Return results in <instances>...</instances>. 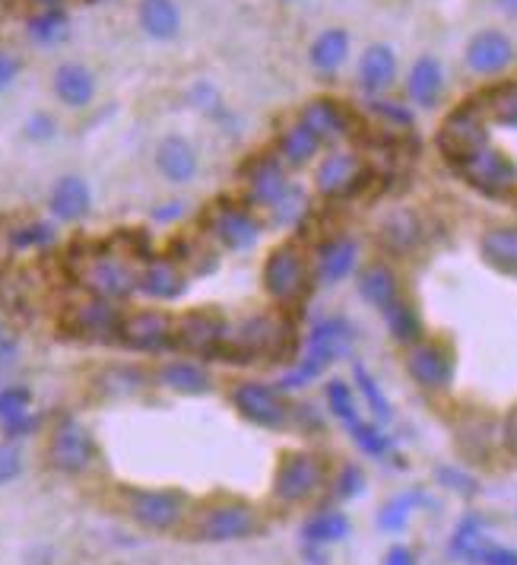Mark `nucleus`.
<instances>
[{"label": "nucleus", "mask_w": 517, "mask_h": 565, "mask_svg": "<svg viewBox=\"0 0 517 565\" xmlns=\"http://www.w3.org/2000/svg\"><path fill=\"white\" fill-rule=\"evenodd\" d=\"M155 169L162 172V179L172 184H187L197 175V150L191 140H184L179 134L165 137L155 147Z\"/></svg>", "instance_id": "obj_18"}, {"label": "nucleus", "mask_w": 517, "mask_h": 565, "mask_svg": "<svg viewBox=\"0 0 517 565\" xmlns=\"http://www.w3.org/2000/svg\"><path fill=\"white\" fill-rule=\"evenodd\" d=\"M235 407L245 413L251 423H258L263 429H283L289 423V407L280 397V391L270 385H260V382H245V385L235 387L233 394Z\"/></svg>", "instance_id": "obj_11"}, {"label": "nucleus", "mask_w": 517, "mask_h": 565, "mask_svg": "<svg viewBox=\"0 0 517 565\" xmlns=\"http://www.w3.org/2000/svg\"><path fill=\"white\" fill-rule=\"evenodd\" d=\"M302 206H305V198H302V191H292V188H289L283 201L273 206V213H277V220H280V223H292V220H295V216L302 213Z\"/></svg>", "instance_id": "obj_47"}, {"label": "nucleus", "mask_w": 517, "mask_h": 565, "mask_svg": "<svg viewBox=\"0 0 517 565\" xmlns=\"http://www.w3.org/2000/svg\"><path fill=\"white\" fill-rule=\"evenodd\" d=\"M292 331L283 318L277 315H255L248 318L235 334H226V340L216 347V356L226 362H258V360H280L289 353Z\"/></svg>", "instance_id": "obj_1"}, {"label": "nucleus", "mask_w": 517, "mask_h": 565, "mask_svg": "<svg viewBox=\"0 0 517 565\" xmlns=\"http://www.w3.org/2000/svg\"><path fill=\"white\" fill-rule=\"evenodd\" d=\"M349 433H353L356 445L363 448L365 455H385V451H388V438L381 436L375 426H368V423H353Z\"/></svg>", "instance_id": "obj_46"}, {"label": "nucleus", "mask_w": 517, "mask_h": 565, "mask_svg": "<svg viewBox=\"0 0 517 565\" xmlns=\"http://www.w3.org/2000/svg\"><path fill=\"white\" fill-rule=\"evenodd\" d=\"M476 103L483 105L486 118L495 121L498 128L517 130V79L515 83L495 86V89H489V93H486L483 99H476Z\"/></svg>", "instance_id": "obj_31"}, {"label": "nucleus", "mask_w": 517, "mask_h": 565, "mask_svg": "<svg viewBox=\"0 0 517 565\" xmlns=\"http://www.w3.org/2000/svg\"><path fill=\"white\" fill-rule=\"evenodd\" d=\"M302 125H309L321 140H334L349 134V115L346 108L334 99H314V103L302 111Z\"/></svg>", "instance_id": "obj_26"}, {"label": "nucleus", "mask_w": 517, "mask_h": 565, "mask_svg": "<svg viewBox=\"0 0 517 565\" xmlns=\"http://www.w3.org/2000/svg\"><path fill=\"white\" fill-rule=\"evenodd\" d=\"M480 252L502 274H517V226H495L483 235Z\"/></svg>", "instance_id": "obj_27"}, {"label": "nucleus", "mask_w": 517, "mask_h": 565, "mask_svg": "<svg viewBox=\"0 0 517 565\" xmlns=\"http://www.w3.org/2000/svg\"><path fill=\"white\" fill-rule=\"evenodd\" d=\"M397 79V54L390 45H368L359 61V83L365 93H381Z\"/></svg>", "instance_id": "obj_25"}, {"label": "nucleus", "mask_w": 517, "mask_h": 565, "mask_svg": "<svg viewBox=\"0 0 517 565\" xmlns=\"http://www.w3.org/2000/svg\"><path fill=\"white\" fill-rule=\"evenodd\" d=\"M128 512L137 524L150 531H172L182 524L184 495L172 489H133L128 492Z\"/></svg>", "instance_id": "obj_6"}, {"label": "nucleus", "mask_w": 517, "mask_h": 565, "mask_svg": "<svg viewBox=\"0 0 517 565\" xmlns=\"http://www.w3.org/2000/svg\"><path fill=\"white\" fill-rule=\"evenodd\" d=\"M407 369H410V379L416 385L429 387V391H439L451 382L454 375V362H451V353L441 347V343H419L410 360H407Z\"/></svg>", "instance_id": "obj_17"}, {"label": "nucleus", "mask_w": 517, "mask_h": 565, "mask_svg": "<svg viewBox=\"0 0 517 565\" xmlns=\"http://www.w3.org/2000/svg\"><path fill=\"white\" fill-rule=\"evenodd\" d=\"M309 270H305V257L295 245H280L273 248L267 264H263V289L277 299V302H292L305 292Z\"/></svg>", "instance_id": "obj_5"}, {"label": "nucleus", "mask_w": 517, "mask_h": 565, "mask_svg": "<svg viewBox=\"0 0 517 565\" xmlns=\"http://www.w3.org/2000/svg\"><path fill=\"white\" fill-rule=\"evenodd\" d=\"M381 242L388 245L390 252H407L419 242V220L410 210H397L390 213L388 220L381 223Z\"/></svg>", "instance_id": "obj_35"}, {"label": "nucleus", "mask_w": 517, "mask_h": 565, "mask_svg": "<svg viewBox=\"0 0 517 565\" xmlns=\"http://www.w3.org/2000/svg\"><path fill=\"white\" fill-rule=\"evenodd\" d=\"M359 292L365 302H371L375 309H388L397 302V277L390 274L385 264H371L359 277Z\"/></svg>", "instance_id": "obj_33"}, {"label": "nucleus", "mask_w": 517, "mask_h": 565, "mask_svg": "<svg viewBox=\"0 0 517 565\" xmlns=\"http://www.w3.org/2000/svg\"><path fill=\"white\" fill-rule=\"evenodd\" d=\"M29 3H35L39 10H57V7H64V0H29Z\"/></svg>", "instance_id": "obj_58"}, {"label": "nucleus", "mask_w": 517, "mask_h": 565, "mask_svg": "<svg viewBox=\"0 0 517 565\" xmlns=\"http://www.w3.org/2000/svg\"><path fill=\"white\" fill-rule=\"evenodd\" d=\"M324 483V463L317 455L309 451H295V455H286L277 470V480H273V492L280 502H305L309 495H314Z\"/></svg>", "instance_id": "obj_7"}, {"label": "nucleus", "mask_w": 517, "mask_h": 565, "mask_svg": "<svg viewBox=\"0 0 517 565\" xmlns=\"http://www.w3.org/2000/svg\"><path fill=\"white\" fill-rule=\"evenodd\" d=\"M255 531H258V518H255V512L248 505H238V502L213 505L197 521V537L213 540V543L251 537Z\"/></svg>", "instance_id": "obj_13"}, {"label": "nucleus", "mask_w": 517, "mask_h": 565, "mask_svg": "<svg viewBox=\"0 0 517 565\" xmlns=\"http://www.w3.org/2000/svg\"><path fill=\"white\" fill-rule=\"evenodd\" d=\"M10 350H13V343H10V337L3 331V324H0V362L10 356Z\"/></svg>", "instance_id": "obj_56"}, {"label": "nucleus", "mask_w": 517, "mask_h": 565, "mask_svg": "<svg viewBox=\"0 0 517 565\" xmlns=\"http://www.w3.org/2000/svg\"><path fill=\"white\" fill-rule=\"evenodd\" d=\"M505 445L517 455V407L508 413V419H505Z\"/></svg>", "instance_id": "obj_53"}, {"label": "nucleus", "mask_w": 517, "mask_h": 565, "mask_svg": "<svg viewBox=\"0 0 517 565\" xmlns=\"http://www.w3.org/2000/svg\"><path fill=\"white\" fill-rule=\"evenodd\" d=\"M54 96L67 108H86L96 99V77L83 64H61L54 71Z\"/></svg>", "instance_id": "obj_21"}, {"label": "nucleus", "mask_w": 517, "mask_h": 565, "mask_svg": "<svg viewBox=\"0 0 517 565\" xmlns=\"http://www.w3.org/2000/svg\"><path fill=\"white\" fill-rule=\"evenodd\" d=\"M515 61V45L502 29H483L466 45V67L480 77L502 74Z\"/></svg>", "instance_id": "obj_14"}, {"label": "nucleus", "mask_w": 517, "mask_h": 565, "mask_svg": "<svg viewBox=\"0 0 517 565\" xmlns=\"http://www.w3.org/2000/svg\"><path fill=\"white\" fill-rule=\"evenodd\" d=\"M67 26H71V20H67V10L64 7H57V10H39L29 20V39L39 42V45H54V42H61L67 35Z\"/></svg>", "instance_id": "obj_36"}, {"label": "nucleus", "mask_w": 517, "mask_h": 565, "mask_svg": "<svg viewBox=\"0 0 517 565\" xmlns=\"http://www.w3.org/2000/svg\"><path fill=\"white\" fill-rule=\"evenodd\" d=\"M349 340H353L349 324L340 321V318H331V321H321V324L311 331L309 353L321 356V360L334 362L336 356H343V353L349 350Z\"/></svg>", "instance_id": "obj_29"}, {"label": "nucleus", "mask_w": 517, "mask_h": 565, "mask_svg": "<svg viewBox=\"0 0 517 565\" xmlns=\"http://www.w3.org/2000/svg\"><path fill=\"white\" fill-rule=\"evenodd\" d=\"M96 461V438L77 419H61L49 438V463L61 473H83Z\"/></svg>", "instance_id": "obj_4"}, {"label": "nucleus", "mask_w": 517, "mask_h": 565, "mask_svg": "<svg viewBox=\"0 0 517 565\" xmlns=\"http://www.w3.org/2000/svg\"><path fill=\"white\" fill-rule=\"evenodd\" d=\"M489 147V118L480 103H464L454 108L439 130V150L451 166L464 162L466 156Z\"/></svg>", "instance_id": "obj_2"}, {"label": "nucleus", "mask_w": 517, "mask_h": 565, "mask_svg": "<svg viewBox=\"0 0 517 565\" xmlns=\"http://www.w3.org/2000/svg\"><path fill=\"white\" fill-rule=\"evenodd\" d=\"M365 179L368 175H365L363 159L356 153H331L314 172L317 191L324 198H349L363 188Z\"/></svg>", "instance_id": "obj_15"}, {"label": "nucleus", "mask_w": 517, "mask_h": 565, "mask_svg": "<svg viewBox=\"0 0 517 565\" xmlns=\"http://www.w3.org/2000/svg\"><path fill=\"white\" fill-rule=\"evenodd\" d=\"M349 54V32L346 29H324L314 42H311V64L321 74H334L343 67Z\"/></svg>", "instance_id": "obj_28"}, {"label": "nucleus", "mask_w": 517, "mask_h": 565, "mask_svg": "<svg viewBox=\"0 0 517 565\" xmlns=\"http://www.w3.org/2000/svg\"><path fill=\"white\" fill-rule=\"evenodd\" d=\"M20 473H23V451L13 438H7L0 441V487L20 480Z\"/></svg>", "instance_id": "obj_42"}, {"label": "nucleus", "mask_w": 517, "mask_h": 565, "mask_svg": "<svg viewBox=\"0 0 517 565\" xmlns=\"http://www.w3.org/2000/svg\"><path fill=\"white\" fill-rule=\"evenodd\" d=\"M49 210L57 223H79L93 210L89 181L79 179V175H61L54 181L52 194H49Z\"/></svg>", "instance_id": "obj_16"}, {"label": "nucleus", "mask_w": 517, "mask_h": 565, "mask_svg": "<svg viewBox=\"0 0 517 565\" xmlns=\"http://www.w3.org/2000/svg\"><path fill=\"white\" fill-rule=\"evenodd\" d=\"M118 324H121V309L111 299H99L93 296L89 302L71 306L64 328L74 337H86V340H105V337H118Z\"/></svg>", "instance_id": "obj_12"}, {"label": "nucleus", "mask_w": 517, "mask_h": 565, "mask_svg": "<svg viewBox=\"0 0 517 565\" xmlns=\"http://www.w3.org/2000/svg\"><path fill=\"white\" fill-rule=\"evenodd\" d=\"M473 559L483 565H517V553H511V550H483L480 546Z\"/></svg>", "instance_id": "obj_49"}, {"label": "nucleus", "mask_w": 517, "mask_h": 565, "mask_svg": "<svg viewBox=\"0 0 517 565\" xmlns=\"http://www.w3.org/2000/svg\"><path fill=\"white\" fill-rule=\"evenodd\" d=\"M495 3H498V10H502V13L517 17V0H495Z\"/></svg>", "instance_id": "obj_57"}, {"label": "nucleus", "mask_w": 517, "mask_h": 565, "mask_svg": "<svg viewBox=\"0 0 517 565\" xmlns=\"http://www.w3.org/2000/svg\"><path fill=\"white\" fill-rule=\"evenodd\" d=\"M172 331H175V321L165 315V311L155 309H140L121 315V324H118V340L130 347V350H143V353H153L172 343Z\"/></svg>", "instance_id": "obj_8"}, {"label": "nucleus", "mask_w": 517, "mask_h": 565, "mask_svg": "<svg viewBox=\"0 0 517 565\" xmlns=\"http://www.w3.org/2000/svg\"><path fill=\"white\" fill-rule=\"evenodd\" d=\"M407 93L416 105L422 108H432L439 105L441 93H444V71L432 54H422L410 67V77H407Z\"/></svg>", "instance_id": "obj_23"}, {"label": "nucleus", "mask_w": 517, "mask_h": 565, "mask_svg": "<svg viewBox=\"0 0 517 565\" xmlns=\"http://www.w3.org/2000/svg\"><path fill=\"white\" fill-rule=\"evenodd\" d=\"M416 499L419 495H400V499H394L390 505H385V512L378 514V524L385 531H400L407 524V518H410V509H413Z\"/></svg>", "instance_id": "obj_43"}, {"label": "nucleus", "mask_w": 517, "mask_h": 565, "mask_svg": "<svg viewBox=\"0 0 517 565\" xmlns=\"http://www.w3.org/2000/svg\"><path fill=\"white\" fill-rule=\"evenodd\" d=\"M213 230H216V238L226 248H233V252H248L260 238V223L248 210H241V206H223V210H216Z\"/></svg>", "instance_id": "obj_20"}, {"label": "nucleus", "mask_w": 517, "mask_h": 565, "mask_svg": "<svg viewBox=\"0 0 517 565\" xmlns=\"http://www.w3.org/2000/svg\"><path fill=\"white\" fill-rule=\"evenodd\" d=\"M356 372V382H359V387H363V394H365V401L371 404V413L378 416V419H390V407H388V401H385V394L378 391V385H375V379L365 372L363 365H356L353 369Z\"/></svg>", "instance_id": "obj_44"}, {"label": "nucleus", "mask_w": 517, "mask_h": 565, "mask_svg": "<svg viewBox=\"0 0 517 565\" xmlns=\"http://www.w3.org/2000/svg\"><path fill=\"white\" fill-rule=\"evenodd\" d=\"M388 315V324H390V334L397 337L400 343H413L419 340V318H416V311L407 306V302H394L385 309Z\"/></svg>", "instance_id": "obj_38"}, {"label": "nucleus", "mask_w": 517, "mask_h": 565, "mask_svg": "<svg viewBox=\"0 0 517 565\" xmlns=\"http://www.w3.org/2000/svg\"><path fill=\"white\" fill-rule=\"evenodd\" d=\"M137 289H143L150 299L172 302V299H179L187 289V280H184V274L172 260H150L147 270L137 274Z\"/></svg>", "instance_id": "obj_22"}, {"label": "nucleus", "mask_w": 517, "mask_h": 565, "mask_svg": "<svg viewBox=\"0 0 517 565\" xmlns=\"http://www.w3.org/2000/svg\"><path fill=\"white\" fill-rule=\"evenodd\" d=\"M321 137L309 128V125H292V128L286 130L283 137H280V156H283V162L289 166H305L311 156L321 150Z\"/></svg>", "instance_id": "obj_34"}, {"label": "nucleus", "mask_w": 517, "mask_h": 565, "mask_svg": "<svg viewBox=\"0 0 517 565\" xmlns=\"http://www.w3.org/2000/svg\"><path fill=\"white\" fill-rule=\"evenodd\" d=\"M54 238H57V232H54L52 223H26V226H17L10 232V245L23 248V252L26 248H45Z\"/></svg>", "instance_id": "obj_40"}, {"label": "nucleus", "mask_w": 517, "mask_h": 565, "mask_svg": "<svg viewBox=\"0 0 517 565\" xmlns=\"http://www.w3.org/2000/svg\"><path fill=\"white\" fill-rule=\"evenodd\" d=\"M371 108H375L378 115H385V118H390V121L403 125V128H410V125H413V115H410L407 108H400V105H394V103H371Z\"/></svg>", "instance_id": "obj_51"}, {"label": "nucleus", "mask_w": 517, "mask_h": 565, "mask_svg": "<svg viewBox=\"0 0 517 565\" xmlns=\"http://www.w3.org/2000/svg\"><path fill=\"white\" fill-rule=\"evenodd\" d=\"M363 483H365L363 470H356V467H346V470H343V477H340V489H336V492L349 499V495L363 492Z\"/></svg>", "instance_id": "obj_50"}, {"label": "nucleus", "mask_w": 517, "mask_h": 565, "mask_svg": "<svg viewBox=\"0 0 517 565\" xmlns=\"http://www.w3.org/2000/svg\"><path fill=\"white\" fill-rule=\"evenodd\" d=\"M169 210H155V220H175L179 213H182V204L175 201V204H165Z\"/></svg>", "instance_id": "obj_55"}, {"label": "nucleus", "mask_w": 517, "mask_h": 565, "mask_svg": "<svg viewBox=\"0 0 517 565\" xmlns=\"http://www.w3.org/2000/svg\"><path fill=\"white\" fill-rule=\"evenodd\" d=\"M23 134H26V140H32V143H49L54 134H57V121H54V115H49V111H35V115L26 118Z\"/></svg>", "instance_id": "obj_45"}, {"label": "nucleus", "mask_w": 517, "mask_h": 565, "mask_svg": "<svg viewBox=\"0 0 517 565\" xmlns=\"http://www.w3.org/2000/svg\"><path fill=\"white\" fill-rule=\"evenodd\" d=\"M385 565H416V559L407 546H394V550L388 553V563Z\"/></svg>", "instance_id": "obj_54"}, {"label": "nucleus", "mask_w": 517, "mask_h": 565, "mask_svg": "<svg viewBox=\"0 0 517 565\" xmlns=\"http://www.w3.org/2000/svg\"><path fill=\"white\" fill-rule=\"evenodd\" d=\"M439 477L444 480V483H454L451 489H461V492H473V483L466 480L464 473H454V470H441Z\"/></svg>", "instance_id": "obj_52"}, {"label": "nucleus", "mask_w": 517, "mask_h": 565, "mask_svg": "<svg viewBox=\"0 0 517 565\" xmlns=\"http://www.w3.org/2000/svg\"><path fill=\"white\" fill-rule=\"evenodd\" d=\"M349 534V518L340 512H321L305 524V540L309 543H336Z\"/></svg>", "instance_id": "obj_37"}, {"label": "nucleus", "mask_w": 517, "mask_h": 565, "mask_svg": "<svg viewBox=\"0 0 517 565\" xmlns=\"http://www.w3.org/2000/svg\"><path fill=\"white\" fill-rule=\"evenodd\" d=\"M454 169L464 175L466 184H473L486 198H508L517 188V162L505 150H495L492 143L480 153L466 156Z\"/></svg>", "instance_id": "obj_3"}, {"label": "nucleus", "mask_w": 517, "mask_h": 565, "mask_svg": "<svg viewBox=\"0 0 517 565\" xmlns=\"http://www.w3.org/2000/svg\"><path fill=\"white\" fill-rule=\"evenodd\" d=\"M140 29L155 39V42H169L179 35L182 29V10L175 0H140Z\"/></svg>", "instance_id": "obj_24"}, {"label": "nucleus", "mask_w": 517, "mask_h": 565, "mask_svg": "<svg viewBox=\"0 0 517 565\" xmlns=\"http://www.w3.org/2000/svg\"><path fill=\"white\" fill-rule=\"evenodd\" d=\"M226 340V318L216 309H194L175 321L172 343L191 353H216V347Z\"/></svg>", "instance_id": "obj_10"}, {"label": "nucleus", "mask_w": 517, "mask_h": 565, "mask_svg": "<svg viewBox=\"0 0 517 565\" xmlns=\"http://www.w3.org/2000/svg\"><path fill=\"white\" fill-rule=\"evenodd\" d=\"M32 413V391L23 385L0 387V426Z\"/></svg>", "instance_id": "obj_39"}, {"label": "nucleus", "mask_w": 517, "mask_h": 565, "mask_svg": "<svg viewBox=\"0 0 517 565\" xmlns=\"http://www.w3.org/2000/svg\"><path fill=\"white\" fill-rule=\"evenodd\" d=\"M327 401H331V411L346 423V426H353V423H359V413H356V401H353V391L346 382H340L334 379L331 385H327Z\"/></svg>", "instance_id": "obj_41"}, {"label": "nucleus", "mask_w": 517, "mask_h": 565, "mask_svg": "<svg viewBox=\"0 0 517 565\" xmlns=\"http://www.w3.org/2000/svg\"><path fill=\"white\" fill-rule=\"evenodd\" d=\"M20 71H23V64H20V57L10 52H0V93L3 89H10L17 77H20Z\"/></svg>", "instance_id": "obj_48"}, {"label": "nucleus", "mask_w": 517, "mask_h": 565, "mask_svg": "<svg viewBox=\"0 0 517 565\" xmlns=\"http://www.w3.org/2000/svg\"><path fill=\"white\" fill-rule=\"evenodd\" d=\"M159 382L179 394H207L209 375L194 362H169L159 369Z\"/></svg>", "instance_id": "obj_32"}, {"label": "nucleus", "mask_w": 517, "mask_h": 565, "mask_svg": "<svg viewBox=\"0 0 517 565\" xmlns=\"http://www.w3.org/2000/svg\"><path fill=\"white\" fill-rule=\"evenodd\" d=\"M245 179H248L251 201L260 206H270V210L280 204V201L286 198V191H289V181H286L283 166H280V159H273V156L255 159V162L248 166Z\"/></svg>", "instance_id": "obj_19"}, {"label": "nucleus", "mask_w": 517, "mask_h": 565, "mask_svg": "<svg viewBox=\"0 0 517 565\" xmlns=\"http://www.w3.org/2000/svg\"><path fill=\"white\" fill-rule=\"evenodd\" d=\"M353 267H356V242H349V238L327 242L317 255V270H321L324 282H340L353 274Z\"/></svg>", "instance_id": "obj_30"}, {"label": "nucleus", "mask_w": 517, "mask_h": 565, "mask_svg": "<svg viewBox=\"0 0 517 565\" xmlns=\"http://www.w3.org/2000/svg\"><path fill=\"white\" fill-rule=\"evenodd\" d=\"M79 280H83V286L93 296L111 299V302L115 299H125V296H130L137 289V274L130 270L121 257L115 255L89 257L86 267H83V274H79Z\"/></svg>", "instance_id": "obj_9"}]
</instances>
